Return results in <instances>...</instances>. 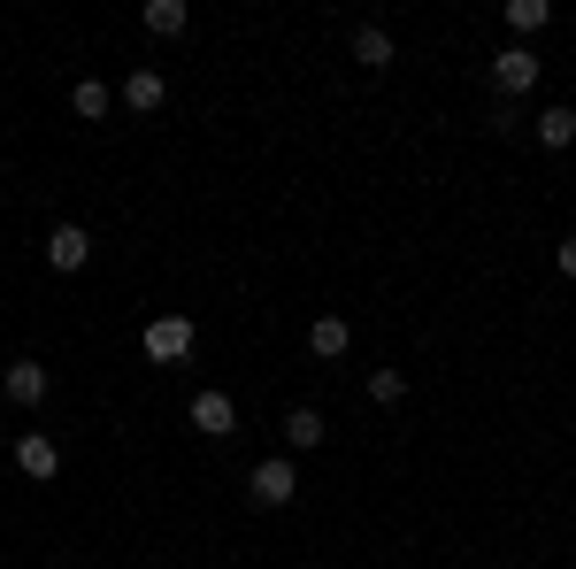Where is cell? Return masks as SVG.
<instances>
[{"label":"cell","mask_w":576,"mask_h":569,"mask_svg":"<svg viewBox=\"0 0 576 569\" xmlns=\"http://www.w3.org/2000/svg\"><path fill=\"white\" fill-rule=\"evenodd\" d=\"M70 108H77V116H85V124H101V116H108V108H116V93H108V85H101V77H77V85H70Z\"/></svg>","instance_id":"7c38bea8"},{"label":"cell","mask_w":576,"mask_h":569,"mask_svg":"<svg viewBox=\"0 0 576 569\" xmlns=\"http://www.w3.org/2000/svg\"><path fill=\"white\" fill-rule=\"evenodd\" d=\"M354 62H362V70H392V31H385V23H362V31H354Z\"/></svg>","instance_id":"9c48e42d"},{"label":"cell","mask_w":576,"mask_h":569,"mask_svg":"<svg viewBox=\"0 0 576 569\" xmlns=\"http://www.w3.org/2000/svg\"><path fill=\"white\" fill-rule=\"evenodd\" d=\"M554 262H562V278H576V231L562 239V247H554Z\"/></svg>","instance_id":"e0dca14e"},{"label":"cell","mask_w":576,"mask_h":569,"mask_svg":"<svg viewBox=\"0 0 576 569\" xmlns=\"http://www.w3.org/2000/svg\"><path fill=\"white\" fill-rule=\"evenodd\" d=\"M0 393H8L15 408H39V401H46V370H39V362H8Z\"/></svg>","instance_id":"ba28073f"},{"label":"cell","mask_w":576,"mask_h":569,"mask_svg":"<svg viewBox=\"0 0 576 569\" xmlns=\"http://www.w3.org/2000/svg\"><path fill=\"white\" fill-rule=\"evenodd\" d=\"M346 346H354V323H346V315H315V323H307V354L338 362Z\"/></svg>","instance_id":"52a82bcc"},{"label":"cell","mask_w":576,"mask_h":569,"mask_svg":"<svg viewBox=\"0 0 576 569\" xmlns=\"http://www.w3.org/2000/svg\"><path fill=\"white\" fill-rule=\"evenodd\" d=\"M15 469H23V477H39V485H46V477H54V469H62V446H54V438H46V431H23V438H15Z\"/></svg>","instance_id":"5b68a950"},{"label":"cell","mask_w":576,"mask_h":569,"mask_svg":"<svg viewBox=\"0 0 576 569\" xmlns=\"http://www.w3.org/2000/svg\"><path fill=\"white\" fill-rule=\"evenodd\" d=\"M185 346H192V315H154V323H146V354H154V362H177Z\"/></svg>","instance_id":"277c9868"},{"label":"cell","mask_w":576,"mask_h":569,"mask_svg":"<svg viewBox=\"0 0 576 569\" xmlns=\"http://www.w3.org/2000/svg\"><path fill=\"white\" fill-rule=\"evenodd\" d=\"M538 146H554V154L576 146V108H546V116H538Z\"/></svg>","instance_id":"4fadbf2b"},{"label":"cell","mask_w":576,"mask_h":569,"mask_svg":"<svg viewBox=\"0 0 576 569\" xmlns=\"http://www.w3.org/2000/svg\"><path fill=\"white\" fill-rule=\"evenodd\" d=\"M323 438H331L323 408H292V416H285V446H292V454H307V446H323Z\"/></svg>","instance_id":"30bf717a"},{"label":"cell","mask_w":576,"mask_h":569,"mask_svg":"<svg viewBox=\"0 0 576 569\" xmlns=\"http://www.w3.org/2000/svg\"><path fill=\"white\" fill-rule=\"evenodd\" d=\"M546 15H554L546 0H507V31H515V39H523V31H538Z\"/></svg>","instance_id":"9a60e30c"},{"label":"cell","mask_w":576,"mask_h":569,"mask_svg":"<svg viewBox=\"0 0 576 569\" xmlns=\"http://www.w3.org/2000/svg\"><path fill=\"white\" fill-rule=\"evenodd\" d=\"M400 393H408V377H400V370H377V377H369V401H377V408H392Z\"/></svg>","instance_id":"2e32d148"},{"label":"cell","mask_w":576,"mask_h":569,"mask_svg":"<svg viewBox=\"0 0 576 569\" xmlns=\"http://www.w3.org/2000/svg\"><path fill=\"white\" fill-rule=\"evenodd\" d=\"M124 101H132L139 116H154V108L169 101V85H161V70H132V77H124Z\"/></svg>","instance_id":"8fae6325"},{"label":"cell","mask_w":576,"mask_h":569,"mask_svg":"<svg viewBox=\"0 0 576 569\" xmlns=\"http://www.w3.org/2000/svg\"><path fill=\"white\" fill-rule=\"evenodd\" d=\"M85 262H93V239H85V224H54V231H46V270L77 278Z\"/></svg>","instance_id":"7a4b0ae2"},{"label":"cell","mask_w":576,"mask_h":569,"mask_svg":"<svg viewBox=\"0 0 576 569\" xmlns=\"http://www.w3.org/2000/svg\"><path fill=\"white\" fill-rule=\"evenodd\" d=\"M492 85H500V93H531V85H538V54H531V46H500V54H492Z\"/></svg>","instance_id":"3957f363"},{"label":"cell","mask_w":576,"mask_h":569,"mask_svg":"<svg viewBox=\"0 0 576 569\" xmlns=\"http://www.w3.org/2000/svg\"><path fill=\"white\" fill-rule=\"evenodd\" d=\"M247 493H254L262 508H285L292 493H300V469H292L285 454H270V462H254V477H247Z\"/></svg>","instance_id":"6da1fadb"},{"label":"cell","mask_w":576,"mask_h":569,"mask_svg":"<svg viewBox=\"0 0 576 569\" xmlns=\"http://www.w3.org/2000/svg\"><path fill=\"white\" fill-rule=\"evenodd\" d=\"M192 424L208 431V438H231V431H239V408H231V393H216V385H208V393H192Z\"/></svg>","instance_id":"8992f818"},{"label":"cell","mask_w":576,"mask_h":569,"mask_svg":"<svg viewBox=\"0 0 576 569\" xmlns=\"http://www.w3.org/2000/svg\"><path fill=\"white\" fill-rule=\"evenodd\" d=\"M146 31L154 39H177L185 31V0H146Z\"/></svg>","instance_id":"5bb4252c"}]
</instances>
